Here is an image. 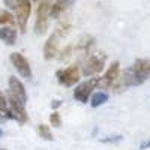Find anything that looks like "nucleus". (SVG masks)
<instances>
[{"label":"nucleus","instance_id":"7ed1b4c3","mask_svg":"<svg viewBox=\"0 0 150 150\" xmlns=\"http://www.w3.org/2000/svg\"><path fill=\"white\" fill-rule=\"evenodd\" d=\"M120 75V65L119 62H112V63L108 66V71L104 74L102 78H98V87L101 89H110L112 87V84L116 83V80Z\"/></svg>","mask_w":150,"mask_h":150},{"label":"nucleus","instance_id":"a878e982","mask_svg":"<svg viewBox=\"0 0 150 150\" xmlns=\"http://www.w3.org/2000/svg\"><path fill=\"white\" fill-rule=\"evenodd\" d=\"M0 150H5V149H0Z\"/></svg>","mask_w":150,"mask_h":150},{"label":"nucleus","instance_id":"2eb2a0df","mask_svg":"<svg viewBox=\"0 0 150 150\" xmlns=\"http://www.w3.org/2000/svg\"><path fill=\"white\" fill-rule=\"evenodd\" d=\"M108 93H105V92H96V93H93V96H92V107L93 108H96V107H101V105H104L107 101H108Z\"/></svg>","mask_w":150,"mask_h":150},{"label":"nucleus","instance_id":"9d476101","mask_svg":"<svg viewBox=\"0 0 150 150\" xmlns=\"http://www.w3.org/2000/svg\"><path fill=\"white\" fill-rule=\"evenodd\" d=\"M57 53H59V42H57V36L53 33L44 45V59L51 60L57 56Z\"/></svg>","mask_w":150,"mask_h":150},{"label":"nucleus","instance_id":"f03ea898","mask_svg":"<svg viewBox=\"0 0 150 150\" xmlns=\"http://www.w3.org/2000/svg\"><path fill=\"white\" fill-rule=\"evenodd\" d=\"M30 14H32V2L30 0H23L15 9V18L18 23V27L23 33L27 29V21H29Z\"/></svg>","mask_w":150,"mask_h":150},{"label":"nucleus","instance_id":"39448f33","mask_svg":"<svg viewBox=\"0 0 150 150\" xmlns=\"http://www.w3.org/2000/svg\"><path fill=\"white\" fill-rule=\"evenodd\" d=\"M8 83H9V95L14 98V99H17L18 102H21V104H26L27 102V92H26V87H24V84L17 78V77H9V80H8Z\"/></svg>","mask_w":150,"mask_h":150},{"label":"nucleus","instance_id":"393cba45","mask_svg":"<svg viewBox=\"0 0 150 150\" xmlns=\"http://www.w3.org/2000/svg\"><path fill=\"white\" fill-rule=\"evenodd\" d=\"M3 135V129H0V137H2Z\"/></svg>","mask_w":150,"mask_h":150},{"label":"nucleus","instance_id":"aec40b11","mask_svg":"<svg viewBox=\"0 0 150 150\" xmlns=\"http://www.w3.org/2000/svg\"><path fill=\"white\" fill-rule=\"evenodd\" d=\"M50 123H51V126H54V128H59L62 125V117L57 111H54L53 114L50 116Z\"/></svg>","mask_w":150,"mask_h":150},{"label":"nucleus","instance_id":"6ab92c4d","mask_svg":"<svg viewBox=\"0 0 150 150\" xmlns=\"http://www.w3.org/2000/svg\"><path fill=\"white\" fill-rule=\"evenodd\" d=\"M14 23V17L9 11L6 9H0V26L2 24H12Z\"/></svg>","mask_w":150,"mask_h":150},{"label":"nucleus","instance_id":"f8f14e48","mask_svg":"<svg viewBox=\"0 0 150 150\" xmlns=\"http://www.w3.org/2000/svg\"><path fill=\"white\" fill-rule=\"evenodd\" d=\"M0 39L8 45H14L17 41V30L14 27H2L0 29Z\"/></svg>","mask_w":150,"mask_h":150},{"label":"nucleus","instance_id":"4468645a","mask_svg":"<svg viewBox=\"0 0 150 150\" xmlns=\"http://www.w3.org/2000/svg\"><path fill=\"white\" fill-rule=\"evenodd\" d=\"M93 44H95V39L92 36H84V38H81L80 39V42H78V50L81 53H84V54H87L90 51V48L93 47Z\"/></svg>","mask_w":150,"mask_h":150},{"label":"nucleus","instance_id":"f257e3e1","mask_svg":"<svg viewBox=\"0 0 150 150\" xmlns=\"http://www.w3.org/2000/svg\"><path fill=\"white\" fill-rule=\"evenodd\" d=\"M57 81L60 84H63L66 87H72L74 84H77L80 81V69L77 65H72L66 69H62L56 72Z\"/></svg>","mask_w":150,"mask_h":150},{"label":"nucleus","instance_id":"4be33fe9","mask_svg":"<svg viewBox=\"0 0 150 150\" xmlns=\"http://www.w3.org/2000/svg\"><path fill=\"white\" fill-rule=\"evenodd\" d=\"M5 110H8V101H6L5 95L0 92V111H5Z\"/></svg>","mask_w":150,"mask_h":150},{"label":"nucleus","instance_id":"a211bd4d","mask_svg":"<svg viewBox=\"0 0 150 150\" xmlns=\"http://www.w3.org/2000/svg\"><path fill=\"white\" fill-rule=\"evenodd\" d=\"M38 134H39V137H41V138H44V140H50V141L53 140V132H51V129H50L47 125H44V123L38 125Z\"/></svg>","mask_w":150,"mask_h":150},{"label":"nucleus","instance_id":"1a4fd4ad","mask_svg":"<svg viewBox=\"0 0 150 150\" xmlns=\"http://www.w3.org/2000/svg\"><path fill=\"white\" fill-rule=\"evenodd\" d=\"M102 69H104V59L98 56H92L83 66V75L84 77H92V75L99 74Z\"/></svg>","mask_w":150,"mask_h":150},{"label":"nucleus","instance_id":"dca6fc26","mask_svg":"<svg viewBox=\"0 0 150 150\" xmlns=\"http://www.w3.org/2000/svg\"><path fill=\"white\" fill-rule=\"evenodd\" d=\"M48 27H50V21H48V18H39V17L36 18V23H35V32H36L38 35H44V33H47Z\"/></svg>","mask_w":150,"mask_h":150},{"label":"nucleus","instance_id":"b1692460","mask_svg":"<svg viewBox=\"0 0 150 150\" xmlns=\"http://www.w3.org/2000/svg\"><path fill=\"white\" fill-rule=\"evenodd\" d=\"M60 104H62L60 101H53V108H57V107H59Z\"/></svg>","mask_w":150,"mask_h":150},{"label":"nucleus","instance_id":"9b49d317","mask_svg":"<svg viewBox=\"0 0 150 150\" xmlns=\"http://www.w3.org/2000/svg\"><path fill=\"white\" fill-rule=\"evenodd\" d=\"M75 2V0H56L54 5H51V11H50V15L53 18H59L63 12Z\"/></svg>","mask_w":150,"mask_h":150},{"label":"nucleus","instance_id":"412c9836","mask_svg":"<svg viewBox=\"0 0 150 150\" xmlns=\"http://www.w3.org/2000/svg\"><path fill=\"white\" fill-rule=\"evenodd\" d=\"M21 2H23V0H3L5 6H8V8H9V9H12V11H15V9H17V6H18Z\"/></svg>","mask_w":150,"mask_h":150},{"label":"nucleus","instance_id":"6e6552de","mask_svg":"<svg viewBox=\"0 0 150 150\" xmlns=\"http://www.w3.org/2000/svg\"><path fill=\"white\" fill-rule=\"evenodd\" d=\"M9 111H11L12 119L17 120L18 123H26L29 120L26 108H24V104L18 102L17 99H14L11 95H9Z\"/></svg>","mask_w":150,"mask_h":150},{"label":"nucleus","instance_id":"ddd939ff","mask_svg":"<svg viewBox=\"0 0 150 150\" xmlns=\"http://www.w3.org/2000/svg\"><path fill=\"white\" fill-rule=\"evenodd\" d=\"M50 11H51V3H50V0H42V2L38 5V8H36V17L48 18Z\"/></svg>","mask_w":150,"mask_h":150},{"label":"nucleus","instance_id":"5701e85b","mask_svg":"<svg viewBox=\"0 0 150 150\" xmlns=\"http://www.w3.org/2000/svg\"><path fill=\"white\" fill-rule=\"evenodd\" d=\"M119 140H122V137H110L108 140H102V143H107V141H119Z\"/></svg>","mask_w":150,"mask_h":150},{"label":"nucleus","instance_id":"423d86ee","mask_svg":"<svg viewBox=\"0 0 150 150\" xmlns=\"http://www.w3.org/2000/svg\"><path fill=\"white\" fill-rule=\"evenodd\" d=\"M11 62L14 68L18 71V74L21 75L23 78H32V68L29 60L24 57L21 53H12L11 54Z\"/></svg>","mask_w":150,"mask_h":150},{"label":"nucleus","instance_id":"20e7f679","mask_svg":"<svg viewBox=\"0 0 150 150\" xmlns=\"http://www.w3.org/2000/svg\"><path fill=\"white\" fill-rule=\"evenodd\" d=\"M96 86H98V78H92L90 81L78 84L77 87H75V90H74V98L77 99L78 102H83V104L87 102Z\"/></svg>","mask_w":150,"mask_h":150},{"label":"nucleus","instance_id":"f3484780","mask_svg":"<svg viewBox=\"0 0 150 150\" xmlns=\"http://www.w3.org/2000/svg\"><path fill=\"white\" fill-rule=\"evenodd\" d=\"M69 30H71V23L68 21V20H65V21H62L59 26H57V30H56V36L59 38H63V36H66L68 33H69Z\"/></svg>","mask_w":150,"mask_h":150},{"label":"nucleus","instance_id":"0eeeda50","mask_svg":"<svg viewBox=\"0 0 150 150\" xmlns=\"http://www.w3.org/2000/svg\"><path fill=\"white\" fill-rule=\"evenodd\" d=\"M132 74L135 75V78L141 83H144L147 80V77L150 75V60L147 59H137L134 66L131 68Z\"/></svg>","mask_w":150,"mask_h":150}]
</instances>
